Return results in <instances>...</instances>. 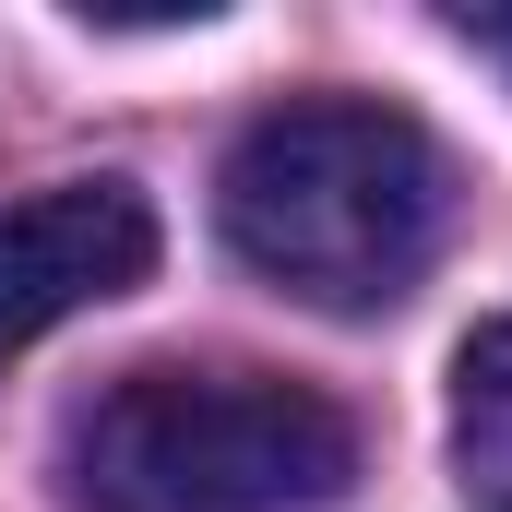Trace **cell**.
Listing matches in <instances>:
<instances>
[{
	"label": "cell",
	"instance_id": "6da1fadb",
	"mask_svg": "<svg viewBox=\"0 0 512 512\" xmlns=\"http://www.w3.org/2000/svg\"><path fill=\"white\" fill-rule=\"evenodd\" d=\"M227 251L310 310H393L453 227V155L382 96H286L227 143Z\"/></svg>",
	"mask_w": 512,
	"mask_h": 512
},
{
	"label": "cell",
	"instance_id": "7a4b0ae2",
	"mask_svg": "<svg viewBox=\"0 0 512 512\" xmlns=\"http://www.w3.org/2000/svg\"><path fill=\"white\" fill-rule=\"evenodd\" d=\"M358 477V417L298 370L143 358L60 429L72 512H322Z\"/></svg>",
	"mask_w": 512,
	"mask_h": 512
},
{
	"label": "cell",
	"instance_id": "3957f363",
	"mask_svg": "<svg viewBox=\"0 0 512 512\" xmlns=\"http://www.w3.org/2000/svg\"><path fill=\"white\" fill-rule=\"evenodd\" d=\"M143 274H155V203L131 179H48L0 203V370Z\"/></svg>",
	"mask_w": 512,
	"mask_h": 512
},
{
	"label": "cell",
	"instance_id": "277c9868",
	"mask_svg": "<svg viewBox=\"0 0 512 512\" xmlns=\"http://www.w3.org/2000/svg\"><path fill=\"white\" fill-rule=\"evenodd\" d=\"M453 453L512 489V322L465 334V358H453Z\"/></svg>",
	"mask_w": 512,
	"mask_h": 512
},
{
	"label": "cell",
	"instance_id": "5b68a950",
	"mask_svg": "<svg viewBox=\"0 0 512 512\" xmlns=\"http://www.w3.org/2000/svg\"><path fill=\"white\" fill-rule=\"evenodd\" d=\"M453 36H465L477 60H501V72H512V12H453Z\"/></svg>",
	"mask_w": 512,
	"mask_h": 512
}]
</instances>
